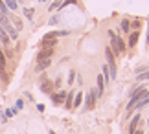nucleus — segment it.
<instances>
[{
    "label": "nucleus",
    "mask_w": 149,
    "mask_h": 134,
    "mask_svg": "<svg viewBox=\"0 0 149 134\" xmlns=\"http://www.w3.org/2000/svg\"><path fill=\"white\" fill-rule=\"evenodd\" d=\"M61 85H63V79H61V77H57V79L54 81V88L59 90V88H61Z\"/></svg>",
    "instance_id": "26"
},
{
    "label": "nucleus",
    "mask_w": 149,
    "mask_h": 134,
    "mask_svg": "<svg viewBox=\"0 0 149 134\" xmlns=\"http://www.w3.org/2000/svg\"><path fill=\"white\" fill-rule=\"evenodd\" d=\"M4 4L8 6V8L13 11V13H15L17 9H19V2H17V0H4Z\"/></svg>",
    "instance_id": "17"
},
{
    "label": "nucleus",
    "mask_w": 149,
    "mask_h": 134,
    "mask_svg": "<svg viewBox=\"0 0 149 134\" xmlns=\"http://www.w3.org/2000/svg\"><path fill=\"white\" fill-rule=\"evenodd\" d=\"M120 30H122V33H131V20L129 19H123L122 22H120Z\"/></svg>",
    "instance_id": "14"
},
{
    "label": "nucleus",
    "mask_w": 149,
    "mask_h": 134,
    "mask_svg": "<svg viewBox=\"0 0 149 134\" xmlns=\"http://www.w3.org/2000/svg\"><path fill=\"white\" fill-rule=\"evenodd\" d=\"M83 103V92H77L76 96H74V103H72V108H77L79 105Z\"/></svg>",
    "instance_id": "15"
},
{
    "label": "nucleus",
    "mask_w": 149,
    "mask_h": 134,
    "mask_svg": "<svg viewBox=\"0 0 149 134\" xmlns=\"http://www.w3.org/2000/svg\"><path fill=\"white\" fill-rule=\"evenodd\" d=\"M39 86H41V92H44V94H52L54 92V81L48 79L46 75H41V79H39Z\"/></svg>",
    "instance_id": "4"
},
{
    "label": "nucleus",
    "mask_w": 149,
    "mask_h": 134,
    "mask_svg": "<svg viewBox=\"0 0 149 134\" xmlns=\"http://www.w3.org/2000/svg\"><path fill=\"white\" fill-rule=\"evenodd\" d=\"M147 125H149V118H147Z\"/></svg>",
    "instance_id": "32"
},
{
    "label": "nucleus",
    "mask_w": 149,
    "mask_h": 134,
    "mask_svg": "<svg viewBox=\"0 0 149 134\" xmlns=\"http://www.w3.org/2000/svg\"><path fill=\"white\" fill-rule=\"evenodd\" d=\"M59 15H55V17H52V19H50V26H55V24H59Z\"/></svg>",
    "instance_id": "25"
},
{
    "label": "nucleus",
    "mask_w": 149,
    "mask_h": 134,
    "mask_svg": "<svg viewBox=\"0 0 149 134\" xmlns=\"http://www.w3.org/2000/svg\"><path fill=\"white\" fill-rule=\"evenodd\" d=\"M138 39H140V30H133L129 33V40H127V48H134L138 44Z\"/></svg>",
    "instance_id": "8"
},
{
    "label": "nucleus",
    "mask_w": 149,
    "mask_h": 134,
    "mask_svg": "<svg viewBox=\"0 0 149 134\" xmlns=\"http://www.w3.org/2000/svg\"><path fill=\"white\" fill-rule=\"evenodd\" d=\"M70 4H77V0H63V4H61V8H59V9L66 8V6H70Z\"/></svg>",
    "instance_id": "24"
},
{
    "label": "nucleus",
    "mask_w": 149,
    "mask_h": 134,
    "mask_svg": "<svg viewBox=\"0 0 149 134\" xmlns=\"http://www.w3.org/2000/svg\"><path fill=\"white\" fill-rule=\"evenodd\" d=\"M17 2H19V4H22V2H24V0H17Z\"/></svg>",
    "instance_id": "30"
},
{
    "label": "nucleus",
    "mask_w": 149,
    "mask_h": 134,
    "mask_svg": "<svg viewBox=\"0 0 149 134\" xmlns=\"http://www.w3.org/2000/svg\"><path fill=\"white\" fill-rule=\"evenodd\" d=\"M98 94H96V88H90L87 92V99H85V110H92L96 107V103H98Z\"/></svg>",
    "instance_id": "3"
},
{
    "label": "nucleus",
    "mask_w": 149,
    "mask_h": 134,
    "mask_svg": "<svg viewBox=\"0 0 149 134\" xmlns=\"http://www.w3.org/2000/svg\"><path fill=\"white\" fill-rule=\"evenodd\" d=\"M0 42H2L4 48H9V46H11V39H9V35L6 33L2 28H0Z\"/></svg>",
    "instance_id": "11"
},
{
    "label": "nucleus",
    "mask_w": 149,
    "mask_h": 134,
    "mask_svg": "<svg viewBox=\"0 0 149 134\" xmlns=\"http://www.w3.org/2000/svg\"><path fill=\"white\" fill-rule=\"evenodd\" d=\"M74 96H76V92H74V90L66 92V99H65V103H63V107H65V108H68V110L72 108V103H74Z\"/></svg>",
    "instance_id": "13"
},
{
    "label": "nucleus",
    "mask_w": 149,
    "mask_h": 134,
    "mask_svg": "<svg viewBox=\"0 0 149 134\" xmlns=\"http://www.w3.org/2000/svg\"><path fill=\"white\" fill-rule=\"evenodd\" d=\"M54 51L55 48H50V46H46V48H41L37 53V61H42V59H52L54 57Z\"/></svg>",
    "instance_id": "6"
},
{
    "label": "nucleus",
    "mask_w": 149,
    "mask_h": 134,
    "mask_svg": "<svg viewBox=\"0 0 149 134\" xmlns=\"http://www.w3.org/2000/svg\"><path fill=\"white\" fill-rule=\"evenodd\" d=\"M133 134H144V131H142V129H140V127H138V129H136V131H134Z\"/></svg>",
    "instance_id": "28"
},
{
    "label": "nucleus",
    "mask_w": 149,
    "mask_h": 134,
    "mask_svg": "<svg viewBox=\"0 0 149 134\" xmlns=\"http://www.w3.org/2000/svg\"><path fill=\"white\" fill-rule=\"evenodd\" d=\"M96 83H98V86H96V94H98V97H101L103 92H105V79H103L101 74L96 77Z\"/></svg>",
    "instance_id": "10"
},
{
    "label": "nucleus",
    "mask_w": 149,
    "mask_h": 134,
    "mask_svg": "<svg viewBox=\"0 0 149 134\" xmlns=\"http://www.w3.org/2000/svg\"><path fill=\"white\" fill-rule=\"evenodd\" d=\"M136 81H149V70H146V72L136 75Z\"/></svg>",
    "instance_id": "21"
},
{
    "label": "nucleus",
    "mask_w": 149,
    "mask_h": 134,
    "mask_svg": "<svg viewBox=\"0 0 149 134\" xmlns=\"http://www.w3.org/2000/svg\"><path fill=\"white\" fill-rule=\"evenodd\" d=\"M147 30H149V22H147ZM147 44H149V31H147Z\"/></svg>",
    "instance_id": "29"
},
{
    "label": "nucleus",
    "mask_w": 149,
    "mask_h": 134,
    "mask_svg": "<svg viewBox=\"0 0 149 134\" xmlns=\"http://www.w3.org/2000/svg\"><path fill=\"white\" fill-rule=\"evenodd\" d=\"M140 123H142V114H140V112H136L133 118H131V123H129V127H127V132H129V134H133V132L140 127Z\"/></svg>",
    "instance_id": "5"
},
{
    "label": "nucleus",
    "mask_w": 149,
    "mask_h": 134,
    "mask_svg": "<svg viewBox=\"0 0 149 134\" xmlns=\"http://www.w3.org/2000/svg\"><path fill=\"white\" fill-rule=\"evenodd\" d=\"M37 2H42V0H37Z\"/></svg>",
    "instance_id": "33"
},
{
    "label": "nucleus",
    "mask_w": 149,
    "mask_h": 134,
    "mask_svg": "<svg viewBox=\"0 0 149 134\" xmlns=\"http://www.w3.org/2000/svg\"><path fill=\"white\" fill-rule=\"evenodd\" d=\"M24 108V99H17V110Z\"/></svg>",
    "instance_id": "27"
},
{
    "label": "nucleus",
    "mask_w": 149,
    "mask_h": 134,
    "mask_svg": "<svg viewBox=\"0 0 149 134\" xmlns=\"http://www.w3.org/2000/svg\"><path fill=\"white\" fill-rule=\"evenodd\" d=\"M6 65H8V57L4 55L2 48H0V70H4V68H6Z\"/></svg>",
    "instance_id": "19"
},
{
    "label": "nucleus",
    "mask_w": 149,
    "mask_h": 134,
    "mask_svg": "<svg viewBox=\"0 0 149 134\" xmlns=\"http://www.w3.org/2000/svg\"><path fill=\"white\" fill-rule=\"evenodd\" d=\"M76 75H77V74L74 72V70H70V74H68V79H66V81H68V85H72L74 81H76Z\"/></svg>",
    "instance_id": "23"
},
{
    "label": "nucleus",
    "mask_w": 149,
    "mask_h": 134,
    "mask_svg": "<svg viewBox=\"0 0 149 134\" xmlns=\"http://www.w3.org/2000/svg\"><path fill=\"white\" fill-rule=\"evenodd\" d=\"M50 97H52V101H54L55 105H63V103H65V99H66V90L52 92V94H50Z\"/></svg>",
    "instance_id": "7"
},
{
    "label": "nucleus",
    "mask_w": 149,
    "mask_h": 134,
    "mask_svg": "<svg viewBox=\"0 0 149 134\" xmlns=\"http://www.w3.org/2000/svg\"><path fill=\"white\" fill-rule=\"evenodd\" d=\"M8 19H9L11 22H13V26L17 28V30H19V31H22V28H24V24H22V20H20L19 17H17V15L13 13V11H9V13H8Z\"/></svg>",
    "instance_id": "9"
},
{
    "label": "nucleus",
    "mask_w": 149,
    "mask_h": 134,
    "mask_svg": "<svg viewBox=\"0 0 149 134\" xmlns=\"http://www.w3.org/2000/svg\"><path fill=\"white\" fill-rule=\"evenodd\" d=\"M0 28H2V30L9 35L11 40H17V39H19V30H17V28L13 26V22H11L6 15H2V13H0Z\"/></svg>",
    "instance_id": "2"
},
{
    "label": "nucleus",
    "mask_w": 149,
    "mask_h": 134,
    "mask_svg": "<svg viewBox=\"0 0 149 134\" xmlns=\"http://www.w3.org/2000/svg\"><path fill=\"white\" fill-rule=\"evenodd\" d=\"M9 8H8V6H6L4 4V0H0V13H2V15H6V17H8V13H9Z\"/></svg>",
    "instance_id": "22"
},
{
    "label": "nucleus",
    "mask_w": 149,
    "mask_h": 134,
    "mask_svg": "<svg viewBox=\"0 0 149 134\" xmlns=\"http://www.w3.org/2000/svg\"><path fill=\"white\" fill-rule=\"evenodd\" d=\"M61 4H63V0H54V2L48 6V11H55V9H59V8H61Z\"/></svg>",
    "instance_id": "18"
},
{
    "label": "nucleus",
    "mask_w": 149,
    "mask_h": 134,
    "mask_svg": "<svg viewBox=\"0 0 149 134\" xmlns=\"http://www.w3.org/2000/svg\"><path fill=\"white\" fill-rule=\"evenodd\" d=\"M107 35H109V39H111V50L114 51V55H123L125 51H127L125 40L120 37V35L114 33V30H107Z\"/></svg>",
    "instance_id": "1"
},
{
    "label": "nucleus",
    "mask_w": 149,
    "mask_h": 134,
    "mask_svg": "<svg viewBox=\"0 0 149 134\" xmlns=\"http://www.w3.org/2000/svg\"><path fill=\"white\" fill-rule=\"evenodd\" d=\"M22 13L28 20H33V17H35V9L33 8H22Z\"/></svg>",
    "instance_id": "16"
},
{
    "label": "nucleus",
    "mask_w": 149,
    "mask_h": 134,
    "mask_svg": "<svg viewBox=\"0 0 149 134\" xmlns=\"http://www.w3.org/2000/svg\"><path fill=\"white\" fill-rule=\"evenodd\" d=\"M140 28H142V20L140 19L131 20V31H133V30H140Z\"/></svg>",
    "instance_id": "20"
},
{
    "label": "nucleus",
    "mask_w": 149,
    "mask_h": 134,
    "mask_svg": "<svg viewBox=\"0 0 149 134\" xmlns=\"http://www.w3.org/2000/svg\"><path fill=\"white\" fill-rule=\"evenodd\" d=\"M147 96H149V88H147Z\"/></svg>",
    "instance_id": "31"
},
{
    "label": "nucleus",
    "mask_w": 149,
    "mask_h": 134,
    "mask_svg": "<svg viewBox=\"0 0 149 134\" xmlns=\"http://www.w3.org/2000/svg\"><path fill=\"white\" fill-rule=\"evenodd\" d=\"M50 65H52V59H42V61H37L35 70H37V72H44V70H46Z\"/></svg>",
    "instance_id": "12"
}]
</instances>
